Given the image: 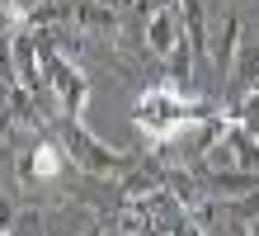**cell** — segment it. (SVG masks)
<instances>
[{
  "label": "cell",
  "mask_w": 259,
  "mask_h": 236,
  "mask_svg": "<svg viewBox=\"0 0 259 236\" xmlns=\"http://www.w3.org/2000/svg\"><path fill=\"white\" fill-rule=\"evenodd\" d=\"M33 5H38V0H14V14H28Z\"/></svg>",
  "instance_id": "cell-6"
},
{
  "label": "cell",
  "mask_w": 259,
  "mask_h": 236,
  "mask_svg": "<svg viewBox=\"0 0 259 236\" xmlns=\"http://www.w3.org/2000/svg\"><path fill=\"white\" fill-rule=\"evenodd\" d=\"M127 227L137 236H198L193 222L184 217V208L170 198V194H160V189H151V194H142L127 208Z\"/></svg>",
  "instance_id": "cell-2"
},
{
  "label": "cell",
  "mask_w": 259,
  "mask_h": 236,
  "mask_svg": "<svg viewBox=\"0 0 259 236\" xmlns=\"http://www.w3.org/2000/svg\"><path fill=\"white\" fill-rule=\"evenodd\" d=\"M57 165H62V156H57L52 147H38V156H33V175L48 180V175H57Z\"/></svg>",
  "instance_id": "cell-5"
},
{
  "label": "cell",
  "mask_w": 259,
  "mask_h": 236,
  "mask_svg": "<svg viewBox=\"0 0 259 236\" xmlns=\"http://www.w3.org/2000/svg\"><path fill=\"white\" fill-rule=\"evenodd\" d=\"M137 123H142L151 137H175V132L193 128V123H203V114H198L189 99H179L170 85H160V90H146L142 94V104H137Z\"/></svg>",
  "instance_id": "cell-1"
},
{
  "label": "cell",
  "mask_w": 259,
  "mask_h": 236,
  "mask_svg": "<svg viewBox=\"0 0 259 236\" xmlns=\"http://www.w3.org/2000/svg\"><path fill=\"white\" fill-rule=\"evenodd\" d=\"M179 43V19H175V5L170 10H156V19H151V47L156 52H170Z\"/></svg>",
  "instance_id": "cell-4"
},
{
  "label": "cell",
  "mask_w": 259,
  "mask_h": 236,
  "mask_svg": "<svg viewBox=\"0 0 259 236\" xmlns=\"http://www.w3.org/2000/svg\"><path fill=\"white\" fill-rule=\"evenodd\" d=\"M52 85H57V90L66 94V114H75V109L85 104V90H90V85H85V76L75 71L71 61H62V57H52Z\"/></svg>",
  "instance_id": "cell-3"
}]
</instances>
